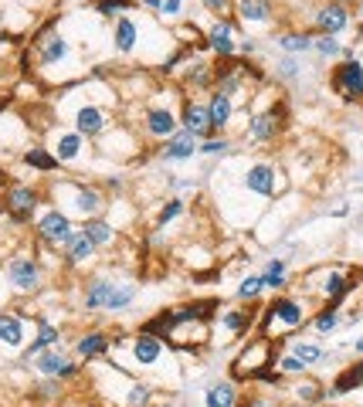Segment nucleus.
<instances>
[{
    "label": "nucleus",
    "instance_id": "7c9ffc66",
    "mask_svg": "<svg viewBox=\"0 0 363 407\" xmlns=\"http://www.w3.org/2000/svg\"><path fill=\"white\" fill-rule=\"evenodd\" d=\"M24 163H27V167H34V170H41V174H52V170H58V156H54V153H48L45 146H31V150H24Z\"/></svg>",
    "mask_w": 363,
    "mask_h": 407
},
{
    "label": "nucleus",
    "instance_id": "1a4fd4ad",
    "mask_svg": "<svg viewBox=\"0 0 363 407\" xmlns=\"http://www.w3.org/2000/svg\"><path fill=\"white\" fill-rule=\"evenodd\" d=\"M197 153V136L194 132H187V129H177L173 136H167L163 139V150H160V160H187V156H194Z\"/></svg>",
    "mask_w": 363,
    "mask_h": 407
},
{
    "label": "nucleus",
    "instance_id": "a211bd4d",
    "mask_svg": "<svg viewBox=\"0 0 363 407\" xmlns=\"http://www.w3.org/2000/svg\"><path fill=\"white\" fill-rule=\"evenodd\" d=\"M34 323H38V339L27 346L24 360L31 363V356H38L41 350H48V346H58V339H61V332H58V326H52L45 316H34Z\"/></svg>",
    "mask_w": 363,
    "mask_h": 407
},
{
    "label": "nucleus",
    "instance_id": "de8ad7c7",
    "mask_svg": "<svg viewBox=\"0 0 363 407\" xmlns=\"http://www.w3.org/2000/svg\"><path fill=\"white\" fill-rule=\"evenodd\" d=\"M180 3H183V0H163V3H160V14L173 17V14H180Z\"/></svg>",
    "mask_w": 363,
    "mask_h": 407
},
{
    "label": "nucleus",
    "instance_id": "bb28decb",
    "mask_svg": "<svg viewBox=\"0 0 363 407\" xmlns=\"http://www.w3.org/2000/svg\"><path fill=\"white\" fill-rule=\"evenodd\" d=\"M136 292H139V285H136V282H116V285H112V295H109V302H105V309H109V312H123V309H130L132 299H136Z\"/></svg>",
    "mask_w": 363,
    "mask_h": 407
},
{
    "label": "nucleus",
    "instance_id": "49530a36",
    "mask_svg": "<svg viewBox=\"0 0 363 407\" xmlns=\"http://www.w3.org/2000/svg\"><path fill=\"white\" fill-rule=\"evenodd\" d=\"M279 75H282V78H295V75H299V68H295V61H292V58L279 61Z\"/></svg>",
    "mask_w": 363,
    "mask_h": 407
},
{
    "label": "nucleus",
    "instance_id": "c03bdc74",
    "mask_svg": "<svg viewBox=\"0 0 363 407\" xmlns=\"http://www.w3.org/2000/svg\"><path fill=\"white\" fill-rule=\"evenodd\" d=\"M231 150V143L221 136V139H208L204 146H201V153H208V156H224V153Z\"/></svg>",
    "mask_w": 363,
    "mask_h": 407
},
{
    "label": "nucleus",
    "instance_id": "8fccbe9b",
    "mask_svg": "<svg viewBox=\"0 0 363 407\" xmlns=\"http://www.w3.org/2000/svg\"><path fill=\"white\" fill-rule=\"evenodd\" d=\"M204 7H208V10H214V14H221V10L228 7V0H204Z\"/></svg>",
    "mask_w": 363,
    "mask_h": 407
},
{
    "label": "nucleus",
    "instance_id": "412c9836",
    "mask_svg": "<svg viewBox=\"0 0 363 407\" xmlns=\"http://www.w3.org/2000/svg\"><path fill=\"white\" fill-rule=\"evenodd\" d=\"M109 346H112V339H109L105 332H85L75 343V353L82 356V360H95V356L109 353Z\"/></svg>",
    "mask_w": 363,
    "mask_h": 407
},
{
    "label": "nucleus",
    "instance_id": "2f4dec72",
    "mask_svg": "<svg viewBox=\"0 0 363 407\" xmlns=\"http://www.w3.org/2000/svg\"><path fill=\"white\" fill-rule=\"evenodd\" d=\"M279 48L286 51V54H302V51L312 48V34H306V31H292V34H282V38H279Z\"/></svg>",
    "mask_w": 363,
    "mask_h": 407
},
{
    "label": "nucleus",
    "instance_id": "4468645a",
    "mask_svg": "<svg viewBox=\"0 0 363 407\" xmlns=\"http://www.w3.org/2000/svg\"><path fill=\"white\" fill-rule=\"evenodd\" d=\"M234 116V102L231 95H224V92H214L208 102V119H210V132H221V129L231 123Z\"/></svg>",
    "mask_w": 363,
    "mask_h": 407
},
{
    "label": "nucleus",
    "instance_id": "4c0bfd02",
    "mask_svg": "<svg viewBox=\"0 0 363 407\" xmlns=\"http://www.w3.org/2000/svg\"><path fill=\"white\" fill-rule=\"evenodd\" d=\"M153 401V390H150V383H132L130 394H126V407H146Z\"/></svg>",
    "mask_w": 363,
    "mask_h": 407
},
{
    "label": "nucleus",
    "instance_id": "f03ea898",
    "mask_svg": "<svg viewBox=\"0 0 363 407\" xmlns=\"http://www.w3.org/2000/svg\"><path fill=\"white\" fill-rule=\"evenodd\" d=\"M34 370L45 374V377H54V381H68V377L78 374V367L58 346H48V350H41V353L34 356Z\"/></svg>",
    "mask_w": 363,
    "mask_h": 407
},
{
    "label": "nucleus",
    "instance_id": "f8f14e48",
    "mask_svg": "<svg viewBox=\"0 0 363 407\" xmlns=\"http://www.w3.org/2000/svg\"><path fill=\"white\" fill-rule=\"evenodd\" d=\"M275 132H279V116H275V109H268V112H258V116L248 119L245 139H252V143H268V139H275Z\"/></svg>",
    "mask_w": 363,
    "mask_h": 407
},
{
    "label": "nucleus",
    "instance_id": "cd10ccee",
    "mask_svg": "<svg viewBox=\"0 0 363 407\" xmlns=\"http://www.w3.org/2000/svg\"><path fill=\"white\" fill-rule=\"evenodd\" d=\"M238 14L245 24H265L272 17V3L268 0H241L238 3Z\"/></svg>",
    "mask_w": 363,
    "mask_h": 407
},
{
    "label": "nucleus",
    "instance_id": "7ed1b4c3",
    "mask_svg": "<svg viewBox=\"0 0 363 407\" xmlns=\"http://www.w3.org/2000/svg\"><path fill=\"white\" fill-rule=\"evenodd\" d=\"M75 234V228H72V221H68V214H61V210H48L41 221H38V238L45 241V245H68V238Z\"/></svg>",
    "mask_w": 363,
    "mask_h": 407
},
{
    "label": "nucleus",
    "instance_id": "c756f323",
    "mask_svg": "<svg viewBox=\"0 0 363 407\" xmlns=\"http://www.w3.org/2000/svg\"><path fill=\"white\" fill-rule=\"evenodd\" d=\"M38 48H41V65H54V61L68 58V41L61 34H52V38L38 41Z\"/></svg>",
    "mask_w": 363,
    "mask_h": 407
},
{
    "label": "nucleus",
    "instance_id": "a19ab883",
    "mask_svg": "<svg viewBox=\"0 0 363 407\" xmlns=\"http://www.w3.org/2000/svg\"><path fill=\"white\" fill-rule=\"evenodd\" d=\"M177 214H183V201H177V197H173V201H167L163 207H160V214H156V228L170 224V221H173Z\"/></svg>",
    "mask_w": 363,
    "mask_h": 407
},
{
    "label": "nucleus",
    "instance_id": "37998d69",
    "mask_svg": "<svg viewBox=\"0 0 363 407\" xmlns=\"http://www.w3.org/2000/svg\"><path fill=\"white\" fill-rule=\"evenodd\" d=\"M132 3H123V0H95V10L105 14V17H112V14H123V10H130Z\"/></svg>",
    "mask_w": 363,
    "mask_h": 407
},
{
    "label": "nucleus",
    "instance_id": "20e7f679",
    "mask_svg": "<svg viewBox=\"0 0 363 407\" xmlns=\"http://www.w3.org/2000/svg\"><path fill=\"white\" fill-rule=\"evenodd\" d=\"M333 85H337V92L343 99L350 102H360L363 99V65L360 61H343L337 72H333Z\"/></svg>",
    "mask_w": 363,
    "mask_h": 407
},
{
    "label": "nucleus",
    "instance_id": "aec40b11",
    "mask_svg": "<svg viewBox=\"0 0 363 407\" xmlns=\"http://www.w3.org/2000/svg\"><path fill=\"white\" fill-rule=\"evenodd\" d=\"M360 387H363V360H360V363H353V367H346L337 381H333V387H330L326 394H330V397H343V394L360 390Z\"/></svg>",
    "mask_w": 363,
    "mask_h": 407
},
{
    "label": "nucleus",
    "instance_id": "e433bc0d",
    "mask_svg": "<svg viewBox=\"0 0 363 407\" xmlns=\"http://www.w3.org/2000/svg\"><path fill=\"white\" fill-rule=\"evenodd\" d=\"M221 326H224V330H231V332H245L248 326H252V316L231 309V312H224V316H221Z\"/></svg>",
    "mask_w": 363,
    "mask_h": 407
},
{
    "label": "nucleus",
    "instance_id": "b1692460",
    "mask_svg": "<svg viewBox=\"0 0 363 407\" xmlns=\"http://www.w3.org/2000/svg\"><path fill=\"white\" fill-rule=\"evenodd\" d=\"M204 404L208 407H234L238 404V387L231 381H217L208 387V394H204Z\"/></svg>",
    "mask_w": 363,
    "mask_h": 407
},
{
    "label": "nucleus",
    "instance_id": "5701e85b",
    "mask_svg": "<svg viewBox=\"0 0 363 407\" xmlns=\"http://www.w3.org/2000/svg\"><path fill=\"white\" fill-rule=\"evenodd\" d=\"M82 234H85V238H88L95 248H105V245H112V241H116V231H112V224H109V221H102V217H85Z\"/></svg>",
    "mask_w": 363,
    "mask_h": 407
},
{
    "label": "nucleus",
    "instance_id": "58836bf2",
    "mask_svg": "<svg viewBox=\"0 0 363 407\" xmlns=\"http://www.w3.org/2000/svg\"><path fill=\"white\" fill-rule=\"evenodd\" d=\"M312 48L319 51L323 58H337V54H343V48H339V41H337V34H323L319 41H312Z\"/></svg>",
    "mask_w": 363,
    "mask_h": 407
},
{
    "label": "nucleus",
    "instance_id": "39448f33",
    "mask_svg": "<svg viewBox=\"0 0 363 407\" xmlns=\"http://www.w3.org/2000/svg\"><path fill=\"white\" fill-rule=\"evenodd\" d=\"M34 207H38V190L34 187H10L7 190V197H3V210L17 221V224H27L31 221V214H34Z\"/></svg>",
    "mask_w": 363,
    "mask_h": 407
},
{
    "label": "nucleus",
    "instance_id": "2eb2a0df",
    "mask_svg": "<svg viewBox=\"0 0 363 407\" xmlns=\"http://www.w3.org/2000/svg\"><path fill=\"white\" fill-rule=\"evenodd\" d=\"M180 123H183V129H187V132H194L197 139H204V136H210L208 105H197V102H187V105H183Z\"/></svg>",
    "mask_w": 363,
    "mask_h": 407
},
{
    "label": "nucleus",
    "instance_id": "3c124183",
    "mask_svg": "<svg viewBox=\"0 0 363 407\" xmlns=\"http://www.w3.org/2000/svg\"><path fill=\"white\" fill-rule=\"evenodd\" d=\"M353 350H357V353H363V336L357 339V343H353Z\"/></svg>",
    "mask_w": 363,
    "mask_h": 407
},
{
    "label": "nucleus",
    "instance_id": "c85d7f7f",
    "mask_svg": "<svg viewBox=\"0 0 363 407\" xmlns=\"http://www.w3.org/2000/svg\"><path fill=\"white\" fill-rule=\"evenodd\" d=\"M116 51H123V54H130L136 48V41H139V24L130 21V17H119V24H116Z\"/></svg>",
    "mask_w": 363,
    "mask_h": 407
},
{
    "label": "nucleus",
    "instance_id": "f257e3e1",
    "mask_svg": "<svg viewBox=\"0 0 363 407\" xmlns=\"http://www.w3.org/2000/svg\"><path fill=\"white\" fill-rule=\"evenodd\" d=\"M7 279L17 292H34L41 285V265L34 254H14L7 261Z\"/></svg>",
    "mask_w": 363,
    "mask_h": 407
},
{
    "label": "nucleus",
    "instance_id": "a18cd8bd",
    "mask_svg": "<svg viewBox=\"0 0 363 407\" xmlns=\"http://www.w3.org/2000/svg\"><path fill=\"white\" fill-rule=\"evenodd\" d=\"M279 367H282V374H306V363H302L295 353L282 356V363H279Z\"/></svg>",
    "mask_w": 363,
    "mask_h": 407
},
{
    "label": "nucleus",
    "instance_id": "ea45409f",
    "mask_svg": "<svg viewBox=\"0 0 363 407\" xmlns=\"http://www.w3.org/2000/svg\"><path fill=\"white\" fill-rule=\"evenodd\" d=\"M337 326H339V316H337V309H333V305H330V309H323V312L316 316V332H323V336H326V332H333Z\"/></svg>",
    "mask_w": 363,
    "mask_h": 407
},
{
    "label": "nucleus",
    "instance_id": "dca6fc26",
    "mask_svg": "<svg viewBox=\"0 0 363 407\" xmlns=\"http://www.w3.org/2000/svg\"><path fill=\"white\" fill-rule=\"evenodd\" d=\"M177 116L170 112V109H150L146 112V132L153 136V139H167V136H173L177 132Z\"/></svg>",
    "mask_w": 363,
    "mask_h": 407
},
{
    "label": "nucleus",
    "instance_id": "09e8293b",
    "mask_svg": "<svg viewBox=\"0 0 363 407\" xmlns=\"http://www.w3.org/2000/svg\"><path fill=\"white\" fill-rule=\"evenodd\" d=\"M241 407H275V401H268V397H258V394H252V397H248V401H245Z\"/></svg>",
    "mask_w": 363,
    "mask_h": 407
},
{
    "label": "nucleus",
    "instance_id": "423d86ee",
    "mask_svg": "<svg viewBox=\"0 0 363 407\" xmlns=\"http://www.w3.org/2000/svg\"><path fill=\"white\" fill-rule=\"evenodd\" d=\"M130 353H132V360H136V367H156L167 350H163V339H160V336L139 330L136 336H132Z\"/></svg>",
    "mask_w": 363,
    "mask_h": 407
},
{
    "label": "nucleus",
    "instance_id": "79ce46f5",
    "mask_svg": "<svg viewBox=\"0 0 363 407\" xmlns=\"http://www.w3.org/2000/svg\"><path fill=\"white\" fill-rule=\"evenodd\" d=\"M261 289V275H248V279H241V285H238V299H255Z\"/></svg>",
    "mask_w": 363,
    "mask_h": 407
},
{
    "label": "nucleus",
    "instance_id": "ddd939ff",
    "mask_svg": "<svg viewBox=\"0 0 363 407\" xmlns=\"http://www.w3.org/2000/svg\"><path fill=\"white\" fill-rule=\"evenodd\" d=\"M105 126H109V119L99 105H82L75 112V132L82 136H102Z\"/></svg>",
    "mask_w": 363,
    "mask_h": 407
},
{
    "label": "nucleus",
    "instance_id": "a878e982",
    "mask_svg": "<svg viewBox=\"0 0 363 407\" xmlns=\"http://www.w3.org/2000/svg\"><path fill=\"white\" fill-rule=\"evenodd\" d=\"M92 254H95V245H92L82 231H75V234L68 238V245H65V258H68V265H85Z\"/></svg>",
    "mask_w": 363,
    "mask_h": 407
},
{
    "label": "nucleus",
    "instance_id": "0eeeda50",
    "mask_svg": "<svg viewBox=\"0 0 363 407\" xmlns=\"http://www.w3.org/2000/svg\"><path fill=\"white\" fill-rule=\"evenodd\" d=\"M275 177H279V174H275L272 163H255V167L245 170V187H248L252 194L272 197V194H279V180Z\"/></svg>",
    "mask_w": 363,
    "mask_h": 407
},
{
    "label": "nucleus",
    "instance_id": "6ab92c4d",
    "mask_svg": "<svg viewBox=\"0 0 363 407\" xmlns=\"http://www.w3.org/2000/svg\"><path fill=\"white\" fill-rule=\"evenodd\" d=\"M0 343L10 346V350L24 346V319H21V316L0 312Z\"/></svg>",
    "mask_w": 363,
    "mask_h": 407
},
{
    "label": "nucleus",
    "instance_id": "6e6552de",
    "mask_svg": "<svg viewBox=\"0 0 363 407\" xmlns=\"http://www.w3.org/2000/svg\"><path fill=\"white\" fill-rule=\"evenodd\" d=\"M272 319H279V323H286V326H302V323H306L302 302H295V299H275V302L265 309V316H261V326H268Z\"/></svg>",
    "mask_w": 363,
    "mask_h": 407
},
{
    "label": "nucleus",
    "instance_id": "4be33fe9",
    "mask_svg": "<svg viewBox=\"0 0 363 407\" xmlns=\"http://www.w3.org/2000/svg\"><path fill=\"white\" fill-rule=\"evenodd\" d=\"M82 150H85V136H82V132H61L58 143H54L58 163H72V160H78Z\"/></svg>",
    "mask_w": 363,
    "mask_h": 407
},
{
    "label": "nucleus",
    "instance_id": "864d4df0",
    "mask_svg": "<svg viewBox=\"0 0 363 407\" xmlns=\"http://www.w3.org/2000/svg\"><path fill=\"white\" fill-rule=\"evenodd\" d=\"M0 210H3V204H0Z\"/></svg>",
    "mask_w": 363,
    "mask_h": 407
},
{
    "label": "nucleus",
    "instance_id": "603ef678",
    "mask_svg": "<svg viewBox=\"0 0 363 407\" xmlns=\"http://www.w3.org/2000/svg\"><path fill=\"white\" fill-rule=\"evenodd\" d=\"M360 231H363V214H360Z\"/></svg>",
    "mask_w": 363,
    "mask_h": 407
},
{
    "label": "nucleus",
    "instance_id": "9b49d317",
    "mask_svg": "<svg viewBox=\"0 0 363 407\" xmlns=\"http://www.w3.org/2000/svg\"><path fill=\"white\" fill-rule=\"evenodd\" d=\"M346 21H350V14H346V7H343L339 0L323 3V7L316 10V27H319L323 34H337V31H343Z\"/></svg>",
    "mask_w": 363,
    "mask_h": 407
},
{
    "label": "nucleus",
    "instance_id": "5fc2aeb1",
    "mask_svg": "<svg viewBox=\"0 0 363 407\" xmlns=\"http://www.w3.org/2000/svg\"><path fill=\"white\" fill-rule=\"evenodd\" d=\"M360 156H363V150H360Z\"/></svg>",
    "mask_w": 363,
    "mask_h": 407
},
{
    "label": "nucleus",
    "instance_id": "473e14b6",
    "mask_svg": "<svg viewBox=\"0 0 363 407\" xmlns=\"http://www.w3.org/2000/svg\"><path fill=\"white\" fill-rule=\"evenodd\" d=\"M210 82H214V68H208V61H190V65H187V85L208 89Z\"/></svg>",
    "mask_w": 363,
    "mask_h": 407
},
{
    "label": "nucleus",
    "instance_id": "f704fd0d",
    "mask_svg": "<svg viewBox=\"0 0 363 407\" xmlns=\"http://www.w3.org/2000/svg\"><path fill=\"white\" fill-rule=\"evenodd\" d=\"M261 285H265V289H282V285H286V261H282V258H272V261H268V268H265V275H261Z\"/></svg>",
    "mask_w": 363,
    "mask_h": 407
},
{
    "label": "nucleus",
    "instance_id": "c9c22d12",
    "mask_svg": "<svg viewBox=\"0 0 363 407\" xmlns=\"http://www.w3.org/2000/svg\"><path fill=\"white\" fill-rule=\"evenodd\" d=\"M292 353L299 356L306 367L319 363V360H326V350H323V346H316V343H295V346H292Z\"/></svg>",
    "mask_w": 363,
    "mask_h": 407
},
{
    "label": "nucleus",
    "instance_id": "f3484780",
    "mask_svg": "<svg viewBox=\"0 0 363 407\" xmlns=\"http://www.w3.org/2000/svg\"><path fill=\"white\" fill-rule=\"evenodd\" d=\"M112 285H116V282H109V279H92V282H85V295H82V305H85V312L105 309L109 295H112Z\"/></svg>",
    "mask_w": 363,
    "mask_h": 407
},
{
    "label": "nucleus",
    "instance_id": "9d476101",
    "mask_svg": "<svg viewBox=\"0 0 363 407\" xmlns=\"http://www.w3.org/2000/svg\"><path fill=\"white\" fill-rule=\"evenodd\" d=\"M72 187H75V210L82 217H99L109 207L99 187H92V183H72Z\"/></svg>",
    "mask_w": 363,
    "mask_h": 407
},
{
    "label": "nucleus",
    "instance_id": "72a5a7b5",
    "mask_svg": "<svg viewBox=\"0 0 363 407\" xmlns=\"http://www.w3.org/2000/svg\"><path fill=\"white\" fill-rule=\"evenodd\" d=\"M292 394H295V401H299V404H316V401H323V397H326V390H323V383L319 381H302Z\"/></svg>",
    "mask_w": 363,
    "mask_h": 407
},
{
    "label": "nucleus",
    "instance_id": "393cba45",
    "mask_svg": "<svg viewBox=\"0 0 363 407\" xmlns=\"http://www.w3.org/2000/svg\"><path fill=\"white\" fill-rule=\"evenodd\" d=\"M208 41H210V48L217 51L221 58H231L234 51H238V45L231 41V21H217V24L210 27Z\"/></svg>",
    "mask_w": 363,
    "mask_h": 407
}]
</instances>
